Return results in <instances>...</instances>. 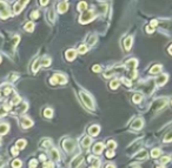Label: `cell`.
I'll list each match as a JSON object with an SVG mask.
<instances>
[{"label": "cell", "mask_w": 172, "mask_h": 168, "mask_svg": "<svg viewBox=\"0 0 172 168\" xmlns=\"http://www.w3.org/2000/svg\"><path fill=\"white\" fill-rule=\"evenodd\" d=\"M93 18H94L93 12H91V11H86V12H84V13L80 15L79 22H80V24H87L88 21L92 20Z\"/></svg>", "instance_id": "1"}, {"label": "cell", "mask_w": 172, "mask_h": 168, "mask_svg": "<svg viewBox=\"0 0 172 168\" xmlns=\"http://www.w3.org/2000/svg\"><path fill=\"white\" fill-rule=\"evenodd\" d=\"M80 96H81V99H83V102L86 105V107H88L90 109H93V108H94L93 101H92V99H91L90 95H87L86 93L81 92V93H80Z\"/></svg>", "instance_id": "2"}, {"label": "cell", "mask_w": 172, "mask_h": 168, "mask_svg": "<svg viewBox=\"0 0 172 168\" xmlns=\"http://www.w3.org/2000/svg\"><path fill=\"white\" fill-rule=\"evenodd\" d=\"M0 17L2 19H6L10 17V9H8V6L4 1H0Z\"/></svg>", "instance_id": "3"}, {"label": "cell", "mask_w": 172, "mask_h": 168, "mask_svg": "<svg viewBox=\"0 0 172 168\" xmlns=\"http://www.w3.org/2000/svg\"><path fill=\"white\" fill-rule=\"evenodd\" d=\"M137 65H138V62L136 59H131V60H129L126 62V66L130 68V72H131V76L132 78H136L137 76V73H134V69L137 67Z\"/></svg>", "instance_id": "4"}, {"label": "cell", "mask_w": 172, "mask_h": 168, "mask_svg": "<svg viewBox=\"0 0 172 168\" xmlns=\"http://www.w3.org/2000/svg\"><path fill=\"white\" fill-rule=\"evenodd\" d=\"M63 147L64 149L66 150V152H72L73 149H74V141H73L72 139H66V140H64L63 141Z\"/></svg>", "instance_id": "5"}, {"label": "cell", "mask_w": 172, "mask_h": 168, "mask_svg": "<svg viewBox=\"0 0 172 168\" xmlns=\"http://www.w3.org/2000/svg\"><path fill=\"white\" fill-rule=\"evenodd\" d=\"M65 84L66 82V78L64 76V75H61V74H55L54 76H53L52 79H51V84Z\"/></svg>", "instance_id": "6"}, {"label": "cell", "mask_w": 172, "mask_h": 168, "mask_svg": "<svg viewBox=\"0 0 172 168\" xmlns=\"http://www.w3.org/2000/svg\"><path fill=\"white\" fill-rule=\"evenodd\" d=\"M20 125H21L22 128H30L31 126H33V121L31 119H28V118H22L20 120Z\"/></svg>", "instance_id": "7"}, {"label": "cell", "mask_w": 172, "mask_h": 168, "mask_svg": "<svg viewBox=\"0 0 172 168\" xmlns=\"http://www.w3.org/2000/svg\"><path fill=\"white\" fill-rule=\"evenodd\" d=\"M28 4V1H19V2H17L15 5H14V13L18 14L21 12V9L24 8V5H26Z\"/></svg>", "instance_id": "8"}, {"label": "cell", "mask_w": 172, "mask_h": 168, "mask_svg": "<svg viewBox=\"0 0 172 168\" xmlns=\"http://www.w3.org/2000/svg\"><path fill=\"white\" fill-rule=\"evenodd\" d=\"M165 105H166L165 99H159V100H157L154 103H153V108H154L156 111H159V109H161L163 106H165Z\"/></svg>", "instance_id": "9"}, {"label": "cell", "mask_w": 172, "mask_h": 168, "mask_svg": "<svg viewBox=\"0 0 172 168\" xmlns=\"http://www.w3.org/2000/svg\"><path fill=\"white\" fill-rule=\"evenodd\" d=\"M143 125H144V122H143L141 119H136L132 122V128L133 129H140V128L143 127Z\"/></svg>", "instance_id": "10"}, {"label": "cell", "mask_w": 172, "mask_h": 168, "mask_svg": "<svg viewBox=\"0 0 172 168\" xmlns=\"http://www.w3.org/2000/svg\"><path fill=\"white\" fill-rule=\"evenodd\" d=\"M68 4H67L66 1H64V2H60L59 5H58V12L59 13H65L67 11V8H68V6H67Z\"/></svg>", "instance_id": "11"}, {"label": "cell", "mask_w": 172, "mask_h": 168, "mask_svg": "<svg viewBox=\"0 0 172 168\" xmlns=\"http://www.w3.org/2000/svg\"><path fill=\"white\" fill-rule=\"evenodd\" d=\"M83 159H84V158H83L81 155H79V156H77V158H75V159H74V160H73V161L71 162V166H72V168H77V167H78V166H79L80 163H81V161H83Z\"/></svg>", "instance_id": "12"}, {"label": "cell", "mask_w": 172, "mask_h": 168, "mask_svg": "<svg viewBox=\"0 0 172 168\" xmlns=\"http://www.w3.org/2000/svg\"><path fill=\"white\" fill-rule=\"evenodd\" d=\"M99 126H92L91 128H88V133L92 135V136H96V135H98V133H99Z\"/></svg>", "instance_id": "13"}, {"label": "cell", "mask_w": 172, "mask_h": 168, "mask_svg": "<svg viewBox=\"0 0 172 168\" xmlns=\"http://www.w3.org/2000/svg\"><path fill=\"white\" fill-rule=\"evenodd\" d=\"M131 45H132V37H127L124 41V47L126 51H129L131 48Z\"/></svg>", "instance_id": "14"}, {"label": "cell", "mask_w": 172, "mask_h": 168, "mask_svg": "<svg viewBox=\"0 0 172 168\" xmlns=\"http://www.w3.org/2000/svg\"><path fill=\"white\" fill-rule=\"evenodd\" d=\"M8 125L7 123H0V135H4L6 134L8 132Z\"/></svg>", "instance_id": "15"}, {"label": "cell", "mask_w": 172, "mask_h": 168, "mask_svg": "<svg viewBox=\"0 0 172 168\" xmlns=\"http://www.w3.org/2000/svg\"><path fill=\"white\" fill-rule=\"evenodd\" d=\"M166 79H167V76H166L165 74H163V75H160L159 78H157V85H159V86H161V85H164L166 82Z\"/></svg>", "instance_id": "16"}, {"label": "cell", "mask_w": 172, "mask_h": 168, "mask_svg": "<svg viewBox=\"0 0 172 168\" xmlns=\"http://www.w3.org/2000/svg\"><path fill=\"white\" fill-rule=\"evenodd\" d=\"M103 145L101 143H96L94 145V147H93V152L96 153V154H100L101 152H103Z\"/></svg>", "instance_id": "17"}, {"label": "cell", "mask_w": 172, "mask_h": 168, "mask_svg": "<svg viewBox=\"0 0 172 168\" xmlns=\"http://www.w3.org/2000/svg\"><path fill=\"white\" fill-rule=\"evenodd\" d=\"M74 58H75V51H73V49L67 51L66 52V59L67 60H73Z\"/></svg>", "instance_id": "18"}, {"label": "cell", "mask_w": 172, "mask_h": 168, "mask_svg": "<svg viewBox=\"0 0 172 168\" xmlns=\"http://www.w3.org/2000/svg\"><path fill=\"white\" fill-rule=\"evenodd\" d=\"M15 146H17V148L18 149H22V148H25V146H26V141L25 140H18L17 141V143H15Z\"/></svg>", "instance_id": "19"}, {"label": "cell", "mask_w": 172, "mask_h": 168, "mask_svg": "<svg viewBox=\"0 0 172 168\" xmlns=\"http://www.w3.org/2000/svg\"><path fill=\"white\" fill-rule=\"evenodd\" d=\"M97 42V37L96 35H91V37H88L87 38V44H90V45H94Z\"/></svg>", "instance_id": "20"}, {"label": "cell", "mask_w": 172, "mask_h": 168, "mask_svg": "<svg viewBox=\"0 0 172 168\" xmlns=\"http://www.w3.org/2000/svg\"><path fill=\"white\" fill-rule=\"evenodd\" d=\"M40 65H43V66H50L51 65V59L50 58H44L43 60L40 61Z\"/></svg>", "instance_id": "21"}, {"label": "cell", "mask_w": 172, "mask_h": 168, "mask_svg": "<svg viewBox=\"0 0 172 168\" xmlns=\"http://www.w3.org/2000/svg\"><path fill=\"white\" fill-rule=\"evenodd\" d=\"M160 69H161V66H160V65H156V66H153V67L151 68V72H150V73L156 74V73H158Z\"/></svg>", "instance_id": "22"}, {"label": "cell", "mask_w": 172, "mask_h": 168, "mask_svg": "<svg viewBox=\"0 0 172 168\" xmlns=\"http://www.w3.org/2000/svg\"><path fill=\"white\" fill-rule=\"evenodd\" d=\"M34 28V24L33 22H27L26 25H25V29L26 31H28V32H32Z\"/></svg>", "instance_id": "23"}, {"label": "cell", "mask_w": 172, "mask_h": 168, "mask_svg": "<svg viewBox=\"0 0 172 168\" xmlns=\"http://www.w3.org/2000/svg\"><path fill=\"white\" fill-rule=\"evenodd\" d=\"M20 101H21V99H20L19 95H14V98L12 99L11 103H12V105H18V103H20Z\"/></svg>", "instance_id": "24"}, {"label": "cell", "mask_w": 172, "mask_h": 168, "mask_svg": "<svg viewBox=\"0 0 172 168\" xmlns=\"http://www.w3.org/2000/svg\"><path fill=\"white\" fill-rule=\"evenodd\" d=\"M44 115H45V118H51L53 115V111L51 108H46L45 112H44Z\"/></svg>", "instance_id": "25"}, {"label": "cell", "mask_w": 172, "mask_h": 168, "mask_svg": "<svg viewBox=\"0 0 172 168\" xmlns=\"http://www.w3.org/2000/svg\"><path fill=\"white\" fill-rule=\"evenodd\" d=\"M90 143H91V138H88V136L84 138V140H83V146H84V147H88Z\"/></svg>", "instance_id": "26"}, {"label": "cell", "mask_w": 172, "mask_h": 168, "mask_svg": "<svg viewBox=\"0 0 172 168\" xmlns=\"http://www.w3.org/2000/svg\"><path fill=\"white\" fill-rule=\"evenodd\" d=\"M51 154H52V158L54 160H59V154H58V150L57 149L53 148L52 150H51Z\"/></svg>", "instance_id": "27"}, {"label": "cell", "mask_w": 172, "mask_h": 168, "mask_svg": "<svg viewBox=\"0 0 172 168\" xmlns=\"http://www.w3.org/2000/svg\"><path fill=\"white\" fill-rule=\"evenodd\" d=\"M116 147H117V143H116L114 141H112V140H111V141L107 142V148H108V149H112V150H113Z\"/></svg>", "instance_id": "28"}, {"label": "cell", "mask_w": 172, "mask_h": 168, "mask_svg": "<svg viewBox=\"0 0 172 168\" xmlns=\"http://www.w3.org/2000/svg\"><path fill=\"white\" fill-rule=\"evenodd\" d=\"M151 155H152V158H158L159 155H160V149H158V148L153 149L152 152H151Z\"/></svg>", "instance_id": "29"}, {"label": "cell", "mask_w": 172, "mask_h": 168, "mask_svg": "<svg viewBox=\"0 0 172 168\" xmlns=\"http://www.w3.org/2000/svg\"><path fill=\"white\" fill-rule=\"evenodd\" d=\"M146 155H147L146 150H141L140 153H138V154L136 155V158L137 159H144V158H146Z\"/></svg>", "instance_id": "30"}, {"label": "cell", "mask_w": 172, "mask_h": 168, "mask_svg": "<svg viewBox=\"0 0 172 168\" xmlns=\"http://www.w3.org/2000/svg\"><path fill=\"white\" fill-rule=\"evenodd\" d=\"M12 167H13V168H20V167H21V161L18 160V159H17V160H14V161L12 162Z\"/></svg>", "instance_id": "31"}, {"label": "cell", "mask_w": 172, "mask_h": 168, "mask_svg": "<svg viewBox=\"0 0 172 168\" xmlns=\"http://www.w3.org/2000/svg\"><path fill=\"white\" fill-rule=\"evenodd\" d=\"M2 93H4V94L5 95H8V94H11V93H12V88L10 87V86H5V88H4V91H2Z\"/></svg>", "instance_id": "32"}, {"label": "cell", "mask_w": 172, "mask_h": 168, "mask_svg": "<svg viewBox=\"0 0 172 168\" xmlns=\"http://www.w3.org/2000/svg\"><path fill=\"white\" fill-rule=\"evenodd\" d=\"M51 143H52L51 140H45V141H43V143H41V147L43 148H48L50 146H51Z\"/></svg>", "instance_id": "33"}, {"label": "cell", "mask_w": 172, "mask_h": 168, "mask_svg": "<svg viewBox=\"0 0 172 168\" xmlns=\"http://www.w3.org/2000/svg\"><path fill=\"white\" fill-rule=\"evenodd\" d=\"M86 2H84V1H81L79 5H78V11H85L86 9Z\"/></svg>", "instance_id": "34"}, {"label": "cell", "mask_w": 172, "mask_h": 168, "mask_svg": "<svg viewBox=\"0 0 172 168\" xmlns=\"http://www.w3.org/2000/svg\"><path fill=\"white\" fill-rule=\"evenodd\" d=\"M39 66H40V60H37L35 62H34L33 67H32L33 72H38V69H39Z\"/></svg>", "instance_id": "35"}, {"label": "cell", "mask_w": 172, "mask_h": 168, "mask_svg": "<svg viewBox=\"0 0 172 168\" xmlns=\"http://www.w3.org/2000/svg\"><path fill=\"white\" fill-rule=\"evenodd\" d=\"M47 14H48V20L51 21V22H53V21H54V13H53V9H50Z\"/></svg>", "instance_id": "36"}, {"label": "cell", "mask_w": 172, "mask_h": 168, "mask_svg": "<svg viewBox=\"0 0 172 168\" xmlns=\"http://www.w3.org/2000/svg\"><path fill=\"white\" fill-rule=\"evenodd\" d=\"M110 86H111L112 89H116V88L119 86V80H113L112 82H111V85H110Z\"/></svg>", "instance_id": "37"}, {"label": "cell", "mask_w": 172, "mask_h": 168, "mask_svg": "<svg viewBox=\"0 0 172 168\" xmlns=\"http://www.w3.org/2000/svg\"><path fill=\"white\" fill-rule=\"evenodd\" d=\"M86 51H87V47H86L85 45H81V46H79V48H78V52L81 54L86 53Z\"/></svg>", "instance_id": "38"}, {"label": "cell", "mask_w": 172, "mask_h": 168, "mask_svg": "<svg viewBox=\"0 0 172 168\" xmlns=\"http://www.w3.org/2000/svg\"><path fill=\"white\" fill-rule=\"evenodd\" d=\"M106 156L110 158V159L113 158V156H114V152H113L112 149H107V150H106Z\"/></svg>", "instance_id": "39"}, {"label": "cell", "mask_w": 172, "mask_h": 168, "mask_svg": "<svg viewBox=\"0 0 172 168\" xmlns=\"http://www.w3.org/2000/svg\"><path fill=\"white\" fill-rule=\"evenodd\" d=\"M141 95L140 94H136V95H133V101L134 102H140V100H141Z\"/></svg>", "instance_id": "40"}, {"label": "cell", "mask_w": 172, "mask_h": 168, "mask_svg": "<svg viewBox=\"0 0 172 168\" xmlns=\"http://www.w3.org/2000/svg\"><path fill=\"white\" fill-rule=\"evenodd\" d=\"M31 18H32V19H37V18H39V12H38V11H33V12L31 13Z\"/></svg>", "instance_id": "41"}, {"label": "cell", "mask_w": 172, "mask_h": 168, "mask_svg": "<svg viewBox=\"0 0 172 168\" xmlns=\"http://www.w3.org/2000/svg\"><path fill=\"white\" fill-rule=\"evenodd\" d=\"M30 168H37V160L32 159V160L30 161Z\"/></svg>", "instance_id": "42"}, {"label": "cell", "mask_w": 172, "mask_h": 168, "mask_svg": "<svg viewBox=\"0 0 172 168\" xmlns=\"http://www.w3.org/2000/svg\"><path fill=\"white\" fill-rule=\"evenodd\" d=\"M171 140H172V131H171V132H170V133H169V134H167V135L165 136L164 141H165V142H169V141H171Z\"/></svg>", "instance_id": "43"}, {"label": "cell", "mask_w": 172, "mask_h": 168, "mask_svg": "<svg viewBox=\"0 0 172 168\" xmlns=\"http://www.w3.org/2000/svg\"><path fill=\"white\" fill-rule=\"evenodd\" d=\"M11 153H12V155L17 156V155H18V153H19V149H18L17 147H13L12 149H11Z\"/></svg>", "instance_id": "44"}, {"label": "cell", "mask_w": 172, "mask_h": 168, "mask_svg": "<svg viewBox=\"0 0 172 168\" xmlns=\"http://www.w3.org/2000/svg\"><path fill=\"white\" fill-rule=\"evenodd\" d=\"M121 81H123V82H124L125 85H127V86H131V82H130V80H129V79H126V78H123V79H121Z\"/></svg>", "instance_id": "45"}, {"label": "cell", "mask_w": 172, "mask_h": 168, "mask_svg": "<svg viewBox=\"0 0 172 168\" xmlns=\"http://www.w3.org/2000/svg\"><path fill=\"white\" fill-rule=\"evenodd\" d=\"M169 160H170V158H169V156H164V158H161V163H166Z\"/></svg>", "instance_id": "46"}, {"label": "cell", "mask_w": 172, "mask_h": 168, "mask_svg": "<svg viewBox=\"0 0 172 168\" xmlns=\"http://www.w3.org/2000/svg\"><path fill=\"white\" fill-rule=\"evenodd\" d=\"M17 78H18V75H17V74H14V75L12 74V75H11V78H10V81H14Z\"/></svg>", "instance_id": "47"}, {"label": "cell", "mask_w": 172, "mask_h": 168, "mask_svg": "<svg viewBox=\"0 0 172 168\" xmlns=\"http://www.w3.org/2000/svg\"><path fill=\"white\" fill-rule=\"evenodd\" d=\"M93 71H94V72H99V71H100V66H97V65H96V66H93Z\"/></svg>", "instance_id": "48"}, {"label": "cell", "mask_w": 172, "mask_h": 168, "mask_svg": "<svg viewBox=\"0 0 172 168\" xmlns=\"http://www.w3.org/2000/svg\"><path fill=\"white\" fill-rule=\"evenodd\" d=\"M146 31H147L149 33H151V32L153 31V27H147V28H146Z\"/></svg>", "instance_id": "49"}, {"label": "cell", "mask_w": 172, "mask_h": 168, "mask_svg": "<svg viewBox=\"0 0 172 168\" xmlns=\"http://www.w3.org/2000/svg\"><path fill=\"white\" fill-rule=\"evenodd\" d=\"M4 114H5V111L0 108V116H2V115H4Z\"/></svg>", "instance_id": "50"}, {"label": "cell", "mask_w": 172, "mask_h": 168, "mask_svg": "<svg viewBox=\"0 0 172 168\" xmlns=\"http://www.w3.org/2000/svg\"><path fill=\"white\" fill-rule=\"evenodd\" d=\"M45 159H46L45 155H40V160H41V161H45Z\"/></svg>", "instance_id": "51"}, {"label": "cell", "mask_w": 172, "mask_h": 168, "mask_svg": "<svg viewBox=\"0 0 172 168\" xmlns=\"http://www.w3.org/2000/svg\"><path fill=\"white\" fill-rule=\"evenodd\" d=\"M105 168H116V167H114L113 165H107V166H106Z\"/></svg>", "instance_id": "52"}, {"label": "cell", "mask_w": 172, "mask_h": 168, "mask_svg": "<svg viewBox=\"0 0 172 168\" xmlns=\"http://www.w3.org/2000/svg\"><path fill=\"white\" fill-rule=\"evenodd\" d=\"M40 4H41V5H47L48 1H40Z\"/></svg>", "instance_id": "53"}, {"label": "cell", "mask_w": 172, "mask_h": 168, "mask_svg": "<svg viewBox=\"0 0 172 168\" xmlns=\"http://www.w3.org/2000/svg\"><path fill=\"white\" fill-rule=\"evenodd\" d=\"M169 52H170V53L172 54V46H171V47H170V48H169Z\"/></svg>", "instance_id": "54"}, {"label": "cell", "mask_w": 172, "mask_h": 168, "mask_svg": "<svg viewBox=\"0 0 172 168\" xmlns=\"http://www.w3.org/2000/svg\"><path fill=\"white\" fill-rule=\"evenodd\" d=\"M0 62H1V56H0Z\"/></svg>", "instance_id": "55"}, {"label": "cell", "mask_w": 172, "mask_h": 168, "mask_svg": "<svg viewBox=\"0 0 172 168\" xmlns=\"http://www.w3.org/2000/svg\"><path fill=\"white\" fill-rule=\"evenodd\" d=\"M157 168H164V167H157Z\"/></svg>", "instance_id": "56"}, {"label": "cell", "mask_w": 172, "mask_h": 168, "mask_svg": "<svg viewBox=\"0 0 172 168\" xmlns=\"http://www.w3.org/2000/svg\"><path fill=\"white\" fill-rule=\"evenodd\" d=\"M136 168H139V167H136Z\"/></svg>", "instance_id": "57"}]
</instances>
